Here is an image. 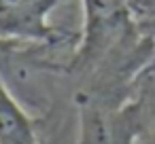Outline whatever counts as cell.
Returning a JSON list of instances; mask_svg holds the SVG:
<instances>
[{"mask_svg":"<svg viewBox=\"0 0 155 144\" xmlns=\"http://www.w3.org/2000/svg\"><path fill=\"white\" fill-rule=\"evenodd\" d=\"M0 144H41L32 117L0 78Z\"/></svg>","mask_w":155,"mask_h":144,"instance_id":"3","label":"cell"},{"mask_svg":"<svg viewBox=\"0 0 155 144\" xmlns=\"http://www.w3.org/2000/svg\"><path fill=\"white\" fill-rule=\"evenodd\" d=\"M55 0H0V34L11 38H41L49 30L45 13Z\"/></svg>","mask_w":155,"mask_h":144,"instance_id":"2","label":"cell"},{"mask_svg":"<svg viewBox=\"0 0 155 144\" xmlns=\"http://www.w3.org/2000/svg\"><path fill=\"white\" fill-rule=\"evenodd\" d=\"M144 129L140 106H115L79 93V144H134Z\"/></svg>","mask_w":155,"mask_h":144,"instance_id":"1","label":"cell"},{"mask_svg":"<svg viewBox=\"0 0 155 144\" xmlns=\"http://www.w3.org/2000/svg\"><path fill=\"white\" fill-rule=\"evenodd\" d=\"M17 55V43L13 40H0V74H5L7 68L11 66V62Z\"/></svg>","mask_w":155,"mask_h":144,"instance_id":"4","label":"cell"}]
</instances>
